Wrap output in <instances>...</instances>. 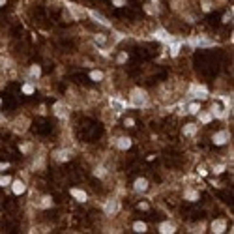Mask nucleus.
<instances>
[{"label": "nucleus", "instance_id": "ddd939ff", "mask_svg": "<svg viewBox=\"0 0 234 234\" xmlns=\"http://www.w3.org/2000/svg\"><path fill=\"white\" fill-rule=\"evenodd\" d=\"M88 13H90V17H94L97 23H101V25H105V26H110V23H109V21H107L101 13H99V12H88Z\"/></svg>", "mask_w": 234, "mask_h": 234}, {"label": "nucleus", "instance_id": "39448f33", "mask_svg": "<svg viewBox=\"0 0 234 234\" xmlns=\"http://www.w3.org/2000/svg\"><path fill=\"white\" fill-rule=\"evenodd\" d=\"M12 191H13L15 195H23V193L26 191L25 182H23V180H12Z\"/></svg>", "mask_w": 234, "mask_h": 234}, {"label": "nucleus", "instance_id": "f257e3e1", "mask_svg": "<svg viewBox=\"0 0 234 234\" xmlns=\"http://www.w3.org/2000/svg\"><path fill=\"white\" fill-rule=\"evenodd\" d=\"M129 99H131V105H133V107H142L144 103H146L148 96H146V92H144L142 88H133Z\"/></svg>", "mask_w": 234, "mask_h": 234}, {"label": "nucleus", "instance_id": "9b49d317", "mask_svg": "<svg viewBox=\"0 0 234 234\" xmlns=\"http://www.w3.org/2000/svg\"><path fill=\"white\" fill-rule=\"evenodd\" d=\"M227 141H229V133L227 131H217L215 135H214V142L219 144V146H221V144H225Z\"/></svg>", "mask_w": 234, "mask_h": 234}, {"label": "nucleus", "instance_id": "423d86ee", "mask_svg": "<svg viewBox=\"0 0 234 234\" xmlns=\"http://www.w3.org/2000/svg\"><path fill=\"white\" fill-rule=\"evenodd\" d=\"M70 158H71V154H70L68 150H56V152L53 154V159H54V161H60V163L68 161Z\"/></svg>", "mask_w": 234, "mask_h": 234}, {"label": "nucleus", "instance_id": "412c9836", "mask_svg": "<svg viewBox=\"0 0 234 234\" xmlns=\"http://www.w3.org/2000/svg\"><path fill=\"white\" fill-rule=\"evenodd\" d=\"M51 206H53V198L51 197H41L39 208H51Z\"/></svg>", "mask_w": 234, "mask_h": 234}, {"label": "nucleus", "instance_id": "1a4fd4ad", "mask_svg": "<svg viewBox=\"0 0 234 234\" xmlns=\"http://www.w3.org/2000/svg\"><path fill=\"white\" fill-rule=\"evenodd\" d=\"M133 187H135V191H146V189H148V180H146V178H137V180H135V184H133Z\"/></svg>", "mask_w": 234, "mask_h": 234}, {"label": "nucleus", "instance_id": "c756f323", "mask_svg": "<svg viewBox=\"0 0 234 234\" xmlns=\"http://www.w3.org/2000/svg\"><path fill=\"white\" fill-rule=\"evenodd\" d=\"M144 9H146V12H148L150 15H154V13H158V8H152V4H148V6L144 8Z\"/></svg>", "mask_w": 234, "mask_h": 234}, {"label": "nucleus", "instance_id": "58836bf2", "mask_svg": "<svg viewBox=\"0 0 234 234\" xmlns=\"http://www.w3.org/2000/svg\"><path fill=\"white\" fill-rule=\"evenodd\" d=\"M8 167H9V163H4V161H2V163H0V171H6Z\"/></svg>", "mask_w": 234, "mask_h": 234}, {"label": "nucleus", "instance_id": "37998d69", "mask_svg": "<svg viewBox=\"0 0 234 234\" xmlns=\"http://www.w3.org/2000/svg\"><path fill=\"white\" fill-rule=\"evenodd\" d=\"M0 105H2V99H0Z\"/></svg>", "mask_w": 234, "mask_h": 234}, {"label": "nucleus", "instance_id": "4468645a", "mask_svg": "<svg viewBox=\"0 0 234 234\" xmlns=\"http://www.w3.org/2000/svg\"><path fill=\"white\" fill-rule=\"evenodd\" d=\"M26 124H28V120L23 116V118H17L15 120V131H21V133H23L25 129H26Z\"/></svg>", "mask_w": 234, "mask_h": 234}, {"label": "nucleus", "instance_id": "bb28decb", "mask_svg": "<svg viewBox=\"0 0 234 234\" xmlns=\"http://www.w3.org/2000/svg\"><path fill=\"white\" fill-rule=\"evenodd\" d=\"M96 41L99 43V45H105V43H107V36L105 34H96Z\"/></svg>", "mask_w": 234, "mask_h": 234}, {"label": "nucleus", "instance_id": "f8f14e48", "mask_svg": "<svg viewBox=\"0 0 234 234\" xmlns=\"http://www.w3.org/2000/svg\"><path fill=\"white\" fill-rule=\"evenodd\" d=\"M116 146H118L120 150H127V148L131 146V139H129V137H120V139L116 141Z\"/></svg>", "mask_w": 234, "mask_h": 234}, {"label": "nucleus", "instance_id": "a211bd4d", "mask_svg": "<svg viewBox=\"0 0 234 234\" xmlns=\"http://www.w3.org/2000/svg\"><path fill=\"white\" fill-rule=\"evenodd\" d=\"M133 230H135V232H146V223L135 221V223H133Z\"/></svg>", "mask_w": 234, "mask_h": 234}, {"label": "nucleus", "instance_id": "2eb2a0df", "mask_svg": "<svg viewBox=\"0 0 234 234\" xmlns=\"http://www.w3.org/2000/svg\"><path fill=\"white\" fill-rule=\"evenodd\" d=\"M155 38L161 39V41H165V43H172L174 41L172 38H169V34H167L165 30H158V32H155Z\"/></svg>", "mask_w": 234, "mask_h": 234}, {"label": "nucleus", "instance_id": "9d476101", "mask_svg": "<svg viewBox=\"0 0 234 234\" xmlns=\"http://www.w3.org/2000/svg\"><path fill=\"white\" fill-rule=\"evenodd\" d=\"M159 232L161 234H172V232H176V227L172 225L171 221H165V223L159 225Z\"/></svg>", "mask_w": 234, "mask_h": 234}, {"label": "nucleus", "instance_id": "2f4dec72", "mask_svg": "<svg viewBox=\"0 0 234 234\" xmlns=\"http://www.w3.org/2000/svg\"><path fill=\"white\" fill-rule=\"evenodd\" d=\"M113 4L116 8H122V6H126V0H113Z\"/></svg>", "mask_w": 234, "mask_h": 234}, {"label": "nucleus", "instance_id": "f3484780", "mask_svg": "<svg viewBox=\"0 0 234 234\" xmlns=\"http://www.w3.org/2000/svg\"><path fill=\"white\" fill-rule=\"evenodd\" d=\"M94 176H97V178H105L107 176V169L103 165H97L96 169H94Z\"/></svg>", "mask_w": 234, "mask_h": 234}, {"label": "nucleus", "instance_id": "72a5a7b5", "mask_svg": "<svg viewBox=\"0 0 234 234\" xmlns=\"http://www.w3.org/2000/svg\"><path fill=\"white\" fill-rule=\"evenodd\" d=\"M124 124H126L127 127H133V124H135V120H133V118H126V122H124Z\"/></svg>", "mask_w": 234, "mask_h": 234}, {"label": "nucleus", "instance_id": "a878e982", "mask_svg": "<svg viewBox=\"0 0 234 234\" xmlns=\"http://www.w3.org/2000/svg\"><path fill=\"white\" fill-rule=\"evenodd\" d=\"M23 92H25V94H34V84H32V83H26V84L23 86Z\"/></svg>", "mask_w": 234, "mask_h": 234}, {"label": "nucleus", "instance_id": "393cba45", "mask_svg": "<svg viewBox=\"0 0 234 234\" xmlns=\"http://www.w3.org/2000/svg\"><path fill=\"white\" fill-rule=\"evenodd\" d=\"M178 53H180V43H174V41H172V47H171V56H176Z\"/></svg>", "mask_w": 234, "mask_h": 234}, {"label": "nucleus", "instance_id": "473e14b6", "mask_svg": "<svg viewBox=\"0 0 234 234\" xmlns=\"http://www.w3.org/2000/svg\"><path fill=\"white\" fill-rule=\"evenodd\" d=\"M225 171V165H217V167H214V172L215 174H219V172H223Z\"/></svg>", "mask_w": 234, "mask_h": 234}, {"label": "nucleus", "instance_id": "5701e85b", "mask_svg": "<svg viewBox=\"0 0 234 234\" xmlns=\"http://www.w3.org/2000/svg\"><path fill=\"white\" fill-rule=\"evenodd\" d=\"M185 198H189V200H197L198 198V193L197 191H193V189H185Z\"/></svg>", "mask_w": 234, "mask_h": 234}, {"label": "nucleus", "instance_id": "aec40b11", "mask_svg": "<svg viewBox=\"0 0 234 234\" xmlns=\"http://www.w3.org/2000/svg\"><path fill=\"white\" fill-rule=\"evenodd\" d=\"M195 133H197V126L195 124H187L184 127V135H195Z\"/></svg>", "mask_w": 234, "mask_h": 234}, {"label": "nucleus", "instance_id": "b1692460", "mask_svg": "<svg viewBox=\"0 0 234 234\" xmlns=\"http://www.w3.org/2000/svg\"><path fill=\"white\" fill-rule=\"evenodd\" d=\"M30 75H32V77H36V79H38L39 75H41V68H39L38 64H34V66L30 68Z\"/></svg>", "mask_w": 234, "mask_h": 234}, {"label": "nucleus", "instance_id": "0eeeda50", "mask_svg": "<svg viewBox=\"0 0 234 234\" xmlns=\"http://www.w3.org/2000/svg\"><path fill=\"white\" fill-rule=\"evenodd\" d=\"M70 193L77 198V200H79V202H86V200H88V195L83 191V189H77V187H71L70 189Z\"/></svg>", "mask_w": 234, "mask_h": 234}, {"label": "nucleus", "instance_id": "c9c22d12", "mask_svg": "<svg viewBox=\"0 0 234 234\" xmlns=\"http://www.w3.org/2000/svg\"><path fill=\"white\" fill-rule=\"evenodd\" d=\"M197 171H198V174H200V176H206V174H208V171L204 169V167H198Z\"/></svg>", "mask_w": 234, "mask_h": 234}, {"label": "nucleus", "instance_id": "a19ab883", "mask_svg": "<svg viewBox=\"0 0 234 234\" xmlns=\"http://www.w3.org/2000/svg\"><path fill=\"white\" fill-rule=\"evenodd\" d=\"M6 4V0H0V6H4Z\"/></svg>", "mask_w": 234, "mask_h": 234}, {"label": "nucleus", "instance_id": "20e7f679", "mask_svg": "<svg viewBox=\"0 0 234 234\" xmlns=\"http://www.w3.org/2000/svg\"><path fill=\"white\" fill-rule=\"evenodd\" d=\"M53 113H54V116H58V118H68V107H66L62 101H56L54 103V107H53Z\"/></svg>", "mask_w": 234, "mask_h": 234}, {"label": "nucleus", "instance_id": "79ce46f5", "mask_svg": "<svg viewBox=\"0 0 234 234\" xmlns=\"http://www.w3.org/2000/svg\"><path fill=\"white\" fill-rule=\"evenodd\" d=\"M0 122H4V116H2V114H0Z\"/></svg>", "mask_w": 234, "mask_h": 234}, {"label": "nucleus", "instance_id": "6e6552de", "mask_svg": "<svg viewBox=\"0 0 234 234\" xmlns=\"http://www.w3.org/2000/svg\"><path fill=\"white\" fill-rule=\"evenodd\" d=\"M225 229H227V223L223 221V219H215L214 223H212V232L221 234V232H225Z\"/></svg>", "mask_w": 234, "mask_h": 234}, {"label": "nucleus", "instance_id": "cd10ccee", "mask_svg": "<svg viewBox=\"0 0 234 234\" xmlns=\"http://www.w3.org/2000/svg\"><path fill=\"white\" fill-rule=\"evenodd\" d=\"M9 184H12V178H9V176H0V185H2V187H6Z\"/></svg>", "mask_w": 234, "mask_h": 234}, {"label": "nucleus", "instance_id": "4c0bfd02", "mask_svg": "<svg viewBox=\"0 0 234 234\" xmlns=\"http://www.w3.org/2000/svg\"><path fill=\"white\" fill-rule=\"evenodd\" d=\"M126 58H127V54H120V56H118V62H120V64L126 62Z\"/></svg>", "mask_w": 234, "mask_h": 234}, {"label": "nucleus", "instance_id": "4be33fe9", "mask_svg": "<svg viewBox=\"0 0 234 234\" xmlns=\"http://www.w3.org/2000/svg\"><path fill=\"white\" fill-rule=\"evenodd\" d=\"M110 107L114 109V113H120V110H124V103L116 101V99H110Z\"/></svg>", "mask_w": 234, "mask_h": 234}, {"label": "nucleus", "instance_id": "7c9ffc66", "mask_svg": "<svg viewBox=\"0 0 234 234\" xmlns=\"http://www.w3.org/2000/svg\"><path fill=\"white\" fill-rule=\"evenodd\" d=\"M202 230H204V223H200V225H195V227H193L191 232H202Z\"/></svg>", "mask_w": 234, "mask_h": 234}, {"label": "nucleus", "instance_id": "6ab92c4d", "mask_svg": "<svg viewBox=\"0 0 234 234\" xmlns=\"http://www.w3.org/2000/svg\"><path fill=\"white\" fill-rule=\"evenodd\" d=\"M198 110H200V103H197V101H193V103H189V105H187V113L197 114Z\"/></svg>", "mask_w": 234, "mask_h": 234}, {"label": "nucleus", "instance_id": "dca6fc26", "mask_svg": "<svg viewBox=\"0 0 234 234\" xmlns=\"http://www.w3.org/2000/svg\"><path fill=\"white\" fill-rule=\"evenodd\" d=\"M90 79H92V81H96V83H99V81H103V79H105V73H103V71H99V70H94V71H90Z\"/></svg>", "mask_w": 234, "mask_h": 234}, {"label": "nucleus", "instance_id": "ea45409f", "mask_svg": "<svg viewBox=\"0 0 234 234\" xmlns=\"http://www.w3.org/2000/svg\"><path fill=\"white\" fill-rule=\"evenodd\" d=\"M139 208H141V210H148V202H141Z\"/></svg>", "mask_w": 234, "mask_h": 234}, {"label": "nucleus", "instance_id": "f03ea898", "mask_svg": "<svg viewBox=\"0 0 234 234\" xmlns=\"http://www.w3.org/2000/svg\"><path fill=\"white\" fill-rule=\"evenodd\" d=\"M189 96H191V97H198V99H206L208 97V90H206V86L191 84V88H189Z\"/></svg>", "mask_w": 234, "mask_h": 234}, {"label": "nucleus", "instance_id": "e433bc0d", "mask_svg": "<svg viewBox=\"0 0 234 234\" xmlns=\"http://www.w3.org/2000/svg\"><path fill=\"white\" fill-rule=\"evenodd\" d=\"M229 19H232V13H225V17H223V23H229Z\"/></svg>", "mask_w": 234, "mask_h": 234}, {"label": "nucleus", "instance_id": "f704fd0d", "mask_svg": "<svg viewBox=\"0 0 234 234\" xmlns=\"http://www.w3.org/2000/svg\"><path fill=\"white\" fill-rule=\"evenodd\" d=\"M202 9H204V12H210V9H212V4H210V2H202Z\"/></svg>", "mask_w": 234, "mask_h": 234}, {"label": "nucleus", "instance_id": "c85d7f7f", "mask_svg": "<svg viewBox=\"0 0 234 234\" xmlns=\"http://www.w3.org/2000/svg\"><path fill=\"white\" fill-rule=\"evenodd\" d=\"M210 120H212V114H210V113H200V122H204V124H208Z\"/></svg>", "mask_w": 234, "mask_h": 234}, {"label": "nucleus", "instance_id": "7ed1b4c3", "mask_svg": "<svg viewBox=\"0 0 234 234\" xmlns=\"http://www.w3.org/2000/svg\"><path fill=\"white\" fill-rule=\"evenodd\" d=\"M118 208H120L118 198H109L107 204H105V214L107 215H116L118 214Z\"/></svg>", "mask_w": 234, "mask_h": 234}]
</instances>
